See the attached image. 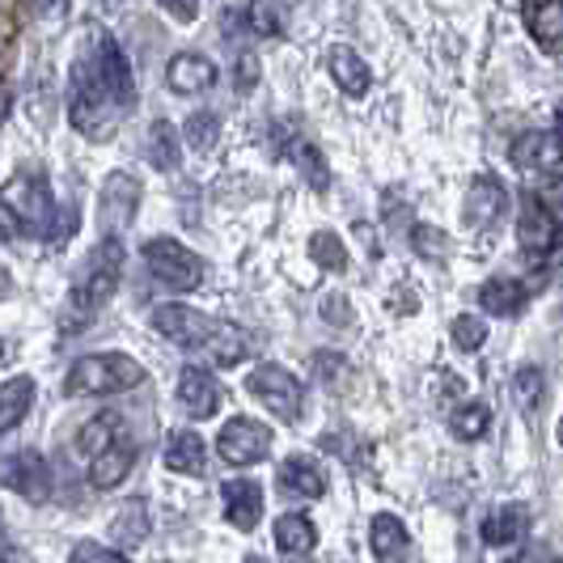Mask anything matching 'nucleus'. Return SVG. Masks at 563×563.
I'll list each match as a JSON object with an SVG mask.
<instances>
[{"instance_id": "1", "label": "nucleus", "mask_w": 563, "mask_h": 563, "mask_svg": "<svg viewBox=\"0 0 563 563\" xmlns=\"http://www.w3.org/2000/svg\"><path fill=\"white\" fill-rule=\"evenodd\" d=\"M123 263H128V251L119 238H102L93 254L85 258V267L77 272V280L68 288V301H64V313H59V331L64 335H77L93 322V313L102 310L119 292V280H123Z\"/></svg>"}, {"instance_id": "2", "label": "nucleus", "mask_w": 563, "mask_h": 563, "mask_svg": "<svg viewBox=\"0 0 563 563\" xmlns=\"http://www.w3.org/2000/svg\"><path fill=\"white\" fill-rule=\"evenodd\" d=\"M0 217L13 221L22 238L34 242H52L59 233V203L52 196V183L38 169H18L4 187H0Z\"/></svg>"}, {"instance_id": "3", "label": "nucleus", "mask_w": 563, "mask_h": 563, "mask_svg": "<svg viewBox=\"0 0 563 563\" xmlns=\"http://www.w3.org/2000/svg\"><path fill=\"white\" fill-rule=\"evenodd\" d=\"M144 377V365L123 356V352H98V356H81L64 377V395L85 398V395H123L136 390Z\"/></svg>"}, {"instance_id": "4", "label": "nucleus", "mask_w": 563, "mask_h": 563, "mask_svg": "<svg viewBox=\"0 0 563 563\" xmlns=\"http://www.w3.org/2000/svg\"><path fill=\"white\" fill-rule=\"evenodd\" d=\"M85 64H89L93 81L107 93V102H111L114 111H132V102H136V77H132V59L119 47V38L107 34V30H89Z\"/></svg>"}, {"instance_id": "5", "label": "nucleus", "mask_w": 563, "mask_h": 563, "mask_svg": "<svg viewBox=\"0 0 563 563\" xmlns=\"http://www.w3.org/2000/svg\"><path fill=\"white\" fill-rule=\"evenodd\" d=\"M68 119L89 141H107L114 132V123H119V111L107 102V93L98 89L85 56L73 64V77H68Z\"/></svg>"}, {"instance_id": "6", "label": "nucleus", "mask_w": 563, "mask_h": 563, "mask_svg": "<svg viewBox=\"0 0 563 563\" xmlns=\"http://www.w3.org/2000/svg\"><path fill=\"white\" fill-rule=\"evenodd\" d=\"M144 267L153 272V280L174 288V292H191L208 276V263L191 246H183L178 238H166V233L144 242Z\"/></svg>"}, {"instance_id": "7", "label": "nucleus", "mask_w": 563, "mask_h": 563, "mask_svg": "<svg viewBox=\"0 0 563 563\" xmlns=\"http://www.w3.org/2000/svg\"><path fill=\"white\" fill-rule=\"evenodd\" d=\"M517 246L530 263H547L560 251V217L538 191H521L517 203Z\"/></svg>"}, {"instance_id": "8", "label": "nucleus", "mask_w": 563, "mask_h": 563, "mask_svg": "<svg viewBox=\"0 0 563 563\" xmlns=\"http://www.w3.org/2000/svg\"><path fill=\"white\" fill-rule=\"evenodd\" d=\"M246 390H251V395L284 423H297L301 420V411H306V386L297 382V373H288L284 365H272V361L251 368Z\"/></svg>"}, {"instance_id": "9", "label": "nucleus", "mask_w": 563, "mask_h": 563, "mask_svg": "<svg viewBox=\"0 0 563 563\" xmlns=\"http://www.w3.org/2000/svg\"><path fill=\"white\" fill-rule=\"evenodd\" d=\"M508 162H512V169H517L526 183L555 187V183H560V132H555V128L521 132V136L512 141V148H508Z\"/></svg>"}, {"instance_id": "10", "label": "nucleus", "mask_w": 563, "mask_h": 563, "mask_svg": "<svg viewBox=\"0 0 563 563\" xmlns=\"http://www.w3.org/2000/svg\"><path fill=\"white\" fill-rule=\"evenodd\" d=\"M0 487L18 492L30 505H47L52 500V466H47V457H38L34 450L4 453L0 457Z\"/></svg>"}, {"instance_id": "11", "label": "nucleus", "mask_w": 563, "mask_h": 563, "mask_svg": "<svg viewBox=\"0 0 563 563\" xmlns=\"http://www.w3.org/2000/svg\"><path fill=\"white\" fill-rule=\"evenodd\" d=\"M141 178L132 174V169H111L107 174V183H102V191H98V221H102V238L111 233L119 238V229L132 225V217H136V208H141Z\"/></svg>"}, {"instance_id": "12", "label": "nucleus", "mask_w": 563, "mask_h": 563, "mask_svg": "<svg viewBox=\"0 0 563 563\" xmlns=\"http://www.w3.org/2000/svg\"><path fill=\"white\" fill-rule=\"evenodd\" d=\"M153 331L169 343H178V347H208L217 331H221V322L217 318H208V313L191 310V306H178V301H169V306H157L153 310Z\"/></svg>"}, {"instance_id": "13", "label": "nucleus", "mask_w": 563, "mask_h": 563, "mask_svg": "<svg viewBox=\"0 0 563 563\" xmlns=\"http://www.w3.org/2000/svg\"><path fill=\"white\" fill-rule=\"evenodd\" d=\"M267 450H272V428L251 416H233L217 437V453L229 466H254L267 457Z\"/></svg>"}, {"instance_id": "14", "label": "nucleus", "mask_w": 563, "mask_h": 563, "mask_svg": "<svg viewBox=\"0 0 563 563\" xmlns=\"http://www.w3.org/2000/svg\"><path fill=\"white\" fill-rule=\"evenodd\" d=\"M508 212V187L496 178V174H479L471 187H466V199H462V221L471 233H492V229L505 221Z\"/></svg>"}, {"instance_id": "15", "label": "nucleus", "mask_w": 563, "mask_h": 563, "mask_svg": "<svg viewBox=\"0 0 563 563\" xmlns=\"http://www.w3.org/2000/svg\"><path fill=\"white\" fill-rule=\"evenodd\" d=\"M178 402L187 416L196 420H212L221 411V382L212 377V368L203 365H187L178 373Z\"/></svg>"}, {"instance_id": "16", "label": "nucleus", "mask_w": 563, "mask_h": 563, "mask_svg": "<svg viewBox=\"0 0 563 563\" xmlns=\"http://www.w3.org/2000/svg\"><path fill=\"white\" fill-rule=\"evenodd\" d=\"M217 81H221V68L208 56H199V52H178V56H169L166 85L174 93H203V89H212Z\"/></svg>"}, {"instance_id": "17", "label": "nucleus", "mask_w": 563, "mask_h": 563, "mask_svg": "<svg viewBox=\"0 0 563 563\" xmlns=\"http://www.w3.org/2000/svg\"><path fill=\"white\" fill-rule=\"evenodd\" d=\"M221 505H225V517L229 526H238V530H254L258 521H263V487L254 479H229L221 487Z\"/></svg>"}, {"instance_id": "18", "label": "nucleus", "mask_w": 563, "mask_h": 563, "mask_svg": "<svg viewBox=\"0 0 563 563\" xmlns=\"http://www.w3.org/2000/svg\"><path fill=\"white\" fill-rule=\"evenodd\" d=\"M521 22L534 34V43L555 56L563 43V4L560 0H521Z\"/></svg>"}, {"instance_id": "19", "label": "nucleus", "mask_w": 563, "mask_h": 563, "mask_svg": "<svg viewBox=\"0 0 563 563\" xmlns=\"http://www.w3.org/2000/svg\"><path fill=\"white\" fill-rule=\"evenodd\" d=\"M132 466H136V445L128 437H119L98 457H89V487L111 492V487H119V483L132 475Z\"/></svg>"}, {"instance_id": "20", "label": "nucleus", "mask_w": 563, "mask_h": 563, "mask_svg": "<svg viewBox=\"0 0 563 563\" xmlns=\"http://www.w3.org/2000/svg\"><path fill=\"white\" fill-rule=\"evenodd\" d=\"M368 551H373L377 563H407L411 538H407V526L398 521L395 512H377L368 521Z\"/></svg>"}, {"instance_id": "21", "label": "nucleus", "mask_w": 563, "mask_h": 563, "mask_svg": "<svg viewBox=\"0 0 563 563\" xmlns=\"http://www.w3.org/2000/svg\"><path fill=\"white\" fill-rule=\"evenodd\" d=\"M479 534L487 547H512V542H521V538L530 534V508L526 505H500L492 508L487 517H483Z\"/></svg>"}, {"instance_id": "22", "label": "nucleus", "mask_w": 563, "mask_h": 563, "mask_svg": "<svg viewBox=\"0 0 563 563\" xmlns=\"http://www.w3.org/2000/svg\"><path fill=\"white\" fill-rule=\"evenodd\" d=\"M327 68H331V81L347 93V98H365L368 89H373V73H368V64L347 43H335L331 52H327Z\"/></svg>"}, {"instance_id": "23", "label": "nucleus", "mask_w": 563, "mask_h": 563, "mask_svg": "<svg viewBox=\"0 0 563 563\" xmlns=\"http://www.w3.org/2000/svg\"><path fill=\"white\" fill-rule=\"evenodd\" d=\"M479 306L483 313H496V318H517L530 306V284L512 280V276H492L479 288Z\"/></svg>"}, {"instance_id": "24", "label": "nucleus", "mask_w": 563, "mask_h": 563, "mask_svg": "<svg viewBox=\"0 0 563 563\" xmlns=\"http://www.w3.org/2000/svg\"><path fill=\"white\" fill-rule=\"evenodd\" d=\"M166 466L174 471V475H203V466H208V445H203V437H199L196 428H178V432H169Z\"/></svg>"}, {"instance_id": "25", "label": "nucleus", "mask_w": 563, "mask_h": 563, "mask_svg": "<svg viewBox=\"0 0 563 563\" xmlns=\"http://www.w3.org/2000/svg\"><path fill=\"white\" fill-rule=\"evenodd\" d=\"M276 483H280V492L306 496V500H318L327 492V479H322V471L313 466L310 457H284L280 471H276Z\"/></svg>"}, {"instance_id": "26", "label": "nucleus", "mask_w": 563, "mask_h": 563, "mask_svg": "<svg viewBox=\"0 0 563 563\" xmlns=\"http://www.w3.org/2000/svg\"><path fill=\"white\" fill-rule=\"evenodd\" d=\"M284 157L301 169V178L310 183L313 191H327V187H331V166H327V157L318 153V144H310L306 136H284Z\"/></svg>"}, {"instance_id": "27", "label": "nucleus", "mask_w": 563, "mask_h": 563, "mask_svg": "<svg viewBox=\"0 0 563 563\" xmlns=\"http://www.w3.org/2000/svg\"><path fill=\"white\" fill-rule=\"evenodd\" d=\"M276 547H280L288 560H306L318 547V530L306 512H284L276 521Z\"/></svg>"}, {"instance_id": "28", "label": "nucleus", "mask_w": 563, "mask_h": 563, "mask_svg": "<svg viewBox=\"0 0 563 563\" xmlns=\"http://www.w3.org/2000/svg\"><path fill=\"white\" fill-rule=\"evenodd\" d=\"M34 407V377L18 373L9 382H0V432H13Z\"/></svg>"}, {"instance_id": "29", "label": "nucleus", "mask_w": 563, "mask_h": 563, "mask_svg": "<svg viewBox=\"0 0 563 563\" xmlns=\"http://www.w3.org/2000/svg\"><path fill=\"white\" fill-rule=\"evenodd\" d=\"M119 437H123V416H119V411H102V416H93V420L77 432V450H81L85 457H98V453L107 450V445H114Z\"/></svg>"}, {"instance_id": "30", "label": "nucleus", "mask_w": 563, "mask_h": 563, "mask_svg": "<svg viewBox=\"0 0 563 563\" xmlns=\"http://www.w3.org/2000/svg\"><path fill=\"white\" fill-rule=\"evenodd\" d=\"M148 166L166 169V174L183 166V141H178L174 123H166V119H157V123L148 128Z\"/></svg>"}, {"instance_id": "31", "label": "nucleus", "mask_w": 563, "mask_h": 563, "mask_svg": "<svg viewBox=\"0 0 563 563\" xmlns=\"http://www.w3.org/2000/svg\"><path fill=\"white\" fill-rule=\"evenodd\" d=\"M246 30L258 38H280L288 30V4L284 0H251L246 4Z\"/></svg>"}, {"instance_id": "32", "label": "nucleus", "mask_w": 563, "mask_h": 563, "mask_svg": "<svg viewBox=\"0 0 563 563\" xmlns=\"http://www.w3.org/2000/svg\"><path fill=\"white\" fill-rule=\"evenodd\" d=\"M114 542L119 547H141L144 538H148V505L144 500H128V508H119V517H114Z\"/></svg>"}, {"instance_id": "33", "label": "nucleus", "mask_w": 563, "mask_h": 563, "mask_svg": "<svg viewBox=\"0 0 563 563\" xmlns=\"http://www.w3.org/2000/svg\"><path fill=\"white\" fill-rule=\"evenodd\" d=\"M310 258L322 267V272H347V246H343V238L331 233V229H318L310 238Z\"/></svg>"}, {"instance_id": "34", "label": "nucleus", "mask_w": 563, "mask_h": 563, "mask_svg": "<svg viewBox=\"0 0 563 563\" xmlns=\"http://www.w3.org/2000/svg\"><path fill=\"white\" fill-rule=\"evenodd\" d=\"M183 136H187V144H191L196 153H212L217 141H221V119H217L212 111H191L187 128H183Z\"/></svg>"}, {"instance_id": "35", "label": "nucleus", "mask_w": 563, "mask_h": 563, "mask_svg": "<svg viewBox=\"0 0 563 563\" xmlns=\"http://www.w3.org/2000/svg\"><path fill=\"white\" fill-rule=\"evenodd\" d=\"M487 428H492L487 402H466V407L453 416V437H457V441H483Z\"/></svg>"}, {"instance_id": "36", "label": "nucleus", "mask_w": 563, "mask_h": 563, "mask_svg": "<svg viewBox=\"0 0 563 563\" xmlns=\"http://www.w3.org/2000/svg\"><path fill=\"white\" fill-rule=\"evenodd\" d=\"M512 398H517V407H521L526 416H534V407L542 402V368L538 365L517 368V377H512Z\"/></svg>"}, {"instance_id": "37", "label": "nucleus", "mask_w": 563, "mask_h": 563, "mask_svg": "<svg viewBox=\"0 0 563 563\" xmlns=\"http://www.w3.org/2000/svg\"><path fill=\"white\" fill-rule=\"evenodd\" d=\"M450 335L462 352H479L483 343H487V322H483L479 313H457L450 327Z\"/></svg>"}, {"instance_id": "38", "label": "nucleus", "mask_w": 563, "mask_h": 563, "mask_svg": "<svg viewBox=\"0 0 563 563\" xmlns=\"http://www.w3.org/2000/svg\"><path fill=\"white\" fill-rule=\"evenodd\" d=\"M411 246L420 258H445L450 254V238H445V229L437 225H416L411 229Z\"/></svg>"}, {"instance_id": "39", "label": "nucleus", "mask_w": 563, "mask_h": 563, "mask_svg": "<svg viewBox=\"0 0 563 563\" xmlns=\"http://www.w3.org/2000/svg\"><path fill=\"white\" fill-rule=\"evenodd\" d=\"M73 563H132L123 551H111L102 542H77L73 547Z\"/></svg>"}, {"instance_id": "40", "label": "nucleus", "mask_w": 563, "mask_h": 563, "mask_svg": "<svg viewBox=\"0 0 563 563\" xmlns=\"http://www.w3.org/2000/svg\"><path fill=\"white\" fill-rule=\"evenodd\" d=\"M233 85H238L242 93H251L254 85H258V56H254V52H242V56H238V68H233Z\"/></svg>"}, {"instance_id": "41", "label": "nucleus", "mask_w": 563, "mask_h": 563, "mask_svg": "<svg viewBox=\"0 0 563 563\" xmlns=\"http://www.w3.org/2000/svg\"><path fill=\"white\" fill-rule=\"evenodd\" d=\"M157 4L166 9L178 26H191V22L199 18V0H157Z\"/></svg>"}, {"instance_id": "42", "label": "nucleus", "mask_w": 563, "mask_h": 563, "mask_svg": "<svg viewBox=\"0 0 563 563\" xmlns=\"http://www.w3.org/2000/svg\"><path fill=\"white\" fill-rule=\"evenodd\" d=\"M4 107H9V93L0 89V119H4Z\"/></svg>"}, {"instance_id": "43", "label": "nucleus", "mask_w": 563, "mask_h": 563, "mask_svg": "<svg viewBox=\"0 0 563 563\" xmlns=\"http://www.w3.org/2000/svg\"><path fill=\"white\" fill-rule=\"evenodd\" d=\"M246 563H267V560H258V555H251V560H246Z\"/></svg>"}, {"instance_id": "44", "label": "nucleus", "mask_w": 563, "mask_h": 563, "mask_svg": "<svg viewBox=\"0 0 563 563\" xmlns=\"http://www.w3.org/2000/svg\"><path fill=\"white\" fill-rule=\"evenodd\" d=\"M0 361H4V343H0Z\"/></svg>"}]
</instances>
